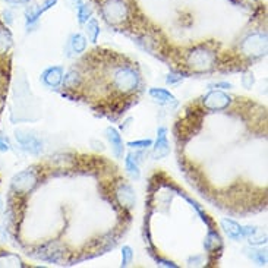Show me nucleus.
I'll list each match as a JSON object with an SVG mask.
<instances>
[{
    "label": "nucleus",
    "mask_w": 268,
    "mask_h": 268,
    "mask_svg": "<svg viewBox=\"0 0 268 268\" xmlns=\"http://www.w3.org/2000/svg\"><path fill=\"white\" fill-rule=\"evenodd\" d=\"M77 12H78V22L81 24V25H84V24H87L89 19H91V15H92V10H91V7L87 4V3H81L79 6L77 7Z\"/></svg>",
    "instance_id": "nucleus-16"
},
{
    "label": "nucleus",
    "mask_w": 268,
    "mask_h": 268,
    "mask_svg": "<svg viewBox=\"0 0 268 268\" xmlns=\"http://www.w3.org/2000/svg\"><path fill=\"white\" fill-rule=\"evenodd\" d=\"M128 12L129 9L125 0H104L101 6V13L104 19L112 25L123 24V21L128 19Z\"/></svg>",
    "instance_id": "nucleus-1"
},
{
    "label": "nucleus",
    "mask_w": 268,
    "mask_h": 268,
    "mask_svg": "<svg viewBox=\"0 0 268 268\" xmlns=\"http://www.w3.org/2000/svg\"><path fill=\"white\" fill-rule=\"evenodd\" d=\"M1 16H3V21L6 22V25H10V24L13 22V15H12V12H10L9 9L3 10Z\"/></svg>",
    "instance_id": "nucleus-24"
},
{
    "label": "nucleus",
    "mask_w": 268,
    "mask_h": 268,
    "mask_svg": "<svg viewBox=\"0 0 268 268\" xmlns=\"http://www.w3.org/2000/svg\"><path fill=\"white\" fill-rule=\"evenodd\" d=\"M128 147H131V148H148V147H153V141L151 139L131 141V142H128Z\"/></svg>",
    "instance_id": "nucleus-20"
},
{
    "label": "nucleus",
    "mask_w": 268,
    "mask_h": 268,
    "mask_svg": "<svg viewBox=\"0 0 268 268\" xmlns=\"http://www.w3.org/2000/svg\"><path fill=\"white\" fill-rule=\"evenodd\" d=\"M41 81L44 85H47L50 88H57L63 82V68H60V66L47 68L41 75Z\"/></svg>",
    "instance_id": "nucleus-6"
},
{
    "label": "nucleus",
    "mask_w": 268,
    "mask_h": 268,
    "mask_svg": "<svg viewBox=\"0 0 268 268\" xmlns=\"http://www.w3.org/2000/svg\"><path fill=\"white\" fill-rule=\"evenodd\" d=\"M87 34H88V39L91 40V43L97 41L98 36H100V27H98L97 19H89L87 22Z\"/></svg>",
    "instance_id": "nucleus-17"
},
{
    "label": "nucleus",
    "mask_w": 268,
    "mask_h": 268,
    "mask_svg": "<svg viewBox=\"0 0 268 268\" xmlns=\"http://www.w3.org/2000/svg\"><path fill=\"white\" fill-rule=\"evenodd\" d=\"M10 150V144L6 136H0V153H6Z\"/></svg>",
    "instance_id": "nucleus-23"
},
{
    "label": "nucleus",
    "mask_w": 268,
    "mask_h": 268,
    "mask_svg": "<svg viewBox=\"0 0 268 268\" xmlns=\"http://www.w3.org/2000/svg\"><path fill=\"white\" fill-rule=\"evenodd\" d=\"M74 53H84L85 48H87V40L82 34H74L71 40H69V45H68Z\"/></svg>",
    "instance_id": "nucleus-14"
},
{
    "label": "nucleus",
    "mask_w": 268,
    "mask_h": 268,
    "mask_svg": "<svg viewBox=\"0 0 268 268\" xmlns=\"http://www.w3.org/2000/svg\"><path fill=\"white\" fill-rule=\"evenodd\" d=\"M222 226H223V229L226 230V233L229 234L230 239H233V240H240V239L245 237L243 227H240V226H239L236 222H233V220H223V222H222Z\"/></svg>",
    "instance_id": "nucleus-10"
},
{
    "label": "nucleus",
    "mask_w": 268,
    "mask_h": 268,
    "mask_svg": "<svg viewBox=\"0 0 268 268\" xmlns=\"http://www.w3.org/2000/svg\"><path fill=\"white\" fill-rule=\"evenodd\" d=\"M3 210V202H1V199H0V211Z\"/></svg>",
    "instance_id": "nucleus-28"
},
{
    "label": "nucleus",
    "mask_w": 268,
    "mask_h": 268,
    "mask_svg": "<svg viewBox=\"0 0 268 268\" xmlns=\"http://www.w3.org/2000/svg\"><path fill=\"white\" fill-rule=\"evenodd\" d=\"M37 183V176L33 170H24L12 179V191L15 193H27Z\"/></svg>",
    "instance_id": "nucleus-3"
},
{
    "label": "nucleus",
    "mask_w": 268,
    "mask_h": 268,
    "mask_svg": "<svg viewBox=\"0 0 268 268\" xmlns=\"http://www.w3.org/2000/svg\"><path fill=\"white\" fill-rule=\"evenodd\" d=\"M170 154V147L167 142V128L160 126L157 131V141L154 145V157L155 158H163Z\"/></svg>",
    "instance_id": "nucleus-8"
},
{
    "label": "nucleus",
    "mask_w": 268,
    "mask_h": 268,
    "mask_svg": "<svg viewBox=\"0 0 268 268\" xmlns=\"http://www.w3.org/2000/svg\"><path fill=\"white\" fill-rule=\"evenodd\" d=\"M43 15L40 6H30L25 10V22H27V28H33L37 22H39L40 16Z\"/></svg>",
    "instance_id": "nucleus-13"
},
{
    "label": "nucleus",
    "mask_w": 268,
    "mask_h": 268,
    "mask_svg": "<svg viewBox=\"0 0 268 268\" xmlns=\"http://www.w3.org/2000/svg\"><path fill=\"white\" fill-rule=\"evenodd\" d=\"M132 258H134L132 248H131V246H123V249H122V267L129 266V263L132 261Z\"/></svg>",
    "instance_id": "nucleus-19"
},
{
    "label": "nucleus",
    "mask_w": 268,
    "mask_h": 268,
    "mask_svg": "<svg viewBox=\"0 0 268 268\" xmlns=\"http://www.w3.org/2000/svg\"><path fill=\"white\" fill-rule=\"evenodd\" d=\"M213 63H214V53L204 48L202 45L192 50V53H189V56H188V65L198 71L210 69L213 66Z\"/></svg>",
    "instance_id": "nucleus-2"
},
{
    "label": "nucleus",
    "mask_w": 268,
    "mask_h": 268,
    "mask_svg": "<svg viewBox=\"0 0 268 268\" xmlns=\"http://www.w3.org/2000/svg\"><path fill=\"white\" fill-rule=\"evenodd\" d=\"M150 95L154 97L155 100L161 101V103H176L175 95L170 91L163 89V88H151L150 89Z\"/></svg>",
    "instance_id": "nucleus-12"
},
{
    "label": "nucleus",
    "mask_w": 268,
    "mask_h": 268,
    "mask_svg": "<svg viewBox=\"0 0 268 268\" xmlns=\"http://www.w3.org/2000/svg\"><path fill=\"white\" fill-rule=\"evenodd\" d=\"M183 75H185V74H182V72H179V74H169V77H167V84H176V82H180V81L185 78Z\"/></svg>",
    "instance_id": "nucleus-22"
},
{
    "label": "nucleus",
    "mask_w": 268,
    "mask_h": 268,
    "mask_svg": "<svg viewBox=\"0 0 268 268\" xmlns=\"http://www.w3.org/2000/svg\"><path fill=\"white\" fill-rule=\"evenodd\" d=\"M231 101L227 94L222 92V91H211L208 92L205 97H204V106L208 109V110H213V112H217V110H224L227 109Z\"/></svg>",
    "instance_id": "nucleus-4"
},
{
    "label": "nucleus",
    "mask_w": 268,
    "mask_h": 268,
    "mask_svg": "<svg viewBox=\"0 0 268 268\" xmlns=\"http://www.w3.org/2000/svg\"><path fill=\"white\" fill-rule=\"evenodd\" d=\"M16 139L21 144L22 150H25L27 153L39 155L43 151V141H40L36 135H30V134H24L22 131H16Z\"/></svg>",
    "instance_id": "nucleus-5"
},
{
    "label": "nucleus",
    "mask_w": 268,
    "mask_h": 268,
    "mask_svg": "<svg viewBox=\"0 0 268 268\" xmlns=\"http://www.w3.org/2000/svg\"><path fill=\"white\" fill-rule=\"evenodd\" d=\"M10 47H12L10 33L3 25H0V54H6Z\"/></svg>",
    "instance_id": "nucleus-15"
},
{
    "label": "nucleus",
    "mask_w": 268,
    "mask_h": 268,
    "mask_svg": "<svg viewBox=\"0 0 268 268\" xmlns=\"http://www.w3.org/2000/svg\"><path fill=\"white\" fill-rule=\"evenodd\" d=\"M117 198L120 201V204H123L125 207H132L134 202H135V196H134V191L131 189L129 185L123 183L120 185V188L117 189Z\"/></svg>",
    "instance_id": "nucleus-11"
},
{
    "label": "nucleus",
    "mask_w": 268,
    "mask_h": 268,
    "mask_svg": "<svg viewBox=\"0 0 268 268\" xmlns=\"http://www.w3.org/2000/svg\"><path fill=\"white\" fill-rule=\"evenodd\" d=\"M214 87H219V88L227 89V88H231V84H229V82H219V84H216Z\"/></svg>",
    "instance_id": "nucleus-26"
},
{
    "label": "nucleus",
    "mask_w": 268,
    "mask_h": 268,
    "mask_svg": "<svg viewBox=\"0 0 268 268\" xmlns=\"http://www.w3.org/2000/svg\"><path fill=\"white\" fill-rule=\"evenodd\" d=\"M125 164H126V170H128L135 179H138V178H139V167H138V164H136V161H135L134 154H128Z\"/></svg>",
    "instance_id": "nucleus-18"
},
{
    "label": "nucleus",
    "mask_w": 268,
    "mask_h": 268,
    "mask_svg": "<svg viewBox=\"0 0 268 268\" xmlns=\"http://www.w3.org/2000/svg\"><path fill=\"white\" fill-rule=\"evenodd\" d=\"M243 48L248 54H263L266 51V36H249L243 41Z\"/></svg>",
    "instance_id": "nucleus-7"
},
{
    "label": "nucleus",
    "mask_w": 268,
    "mask_h": 268,
    "mask_svg": "<svg viewBox=\"0 0 268 268\" xmlns=\"http://www.w3.org/2000/svg\"><path fill=\"white\" fill-rule=\"evenodd\" d=\"M6 1H9V3H15V4H22V3H28L30 0H6Z\"/></svg>",
    "instance_id": "nucleus-27"
},
{
    "label": "nucleus",
    "mask_w": 268,
    "mask_h": 268,
    "mask_svg": "<svg viewBox=\"0 0 268 268\" xmlns=\"http://www.w3.org/2000/svg\"><path fill=\"white\" fill-rule=\"evenodd\" d=\"M56 3H57V0H44L43 4L40 6V9H41V12L44 13L45 10H48V9H50L51 6H54Z\"/></svg>",
    "instance_id": "nucleus-25"
},
{
    "label": "nucleus",
    "mask_w": 268,
    "mask_h": 268,
    "mask_svg": "<svg viewBox=\"0 0 268 268\" xmlns=\"http://www.w3.org/2000/svg\"><path fill=\"white\" fill-rule=\"evenodd\" d=\"M106 135L113 147V153H115L116 157H122L123 155V151H125V147H123V141H122V136L120 134L116 131L115 128H107L106 129Z\"/></svg>",
    "instance_id": "nucleus-9"
},
{
    "label": "nucleus",
    "mask_w": 268,
    "mask_h": 268,
    "mask_svg": "<svg viewBox=\"0 0 268 268\" xmlns=\"http://www.w3.org/2000/svg\"><path fill=\"white\" fill-rule=\"evenodd\" d=\"M252 252H254V254H251V258H252V260L258 261V264H261V266H266V264H267V257H266L264 252H261V251H252Z\"/></svg>",
    "instance_id": "nucleus-21"
}]
</instances>
